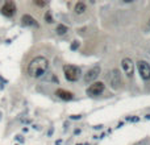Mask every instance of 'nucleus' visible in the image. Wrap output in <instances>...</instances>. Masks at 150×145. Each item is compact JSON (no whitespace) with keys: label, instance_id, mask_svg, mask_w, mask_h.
<instances>
[{"label":"nucleus","instance_id":"1","mask_svg":"<svg viewBox=\"0 0 150 145\" xmlns=\"http://www.w3.org/2000/svg\"><path fill=\"white\" fill-rule=\"evenodd\" d=\"M47 69H49V61H47V58H45L42 56H38L29 62L28 67H26V73L32 78H40L46 73Z\"/></svg>","mask_w":150,"mask_h":145},{"label":"nucleus","instance_id":"2","mask_svg":"<svg viewBox=\"0 0 150 145\" xmlns=\"http://www.w3.org/2000/svg\"><path fill=\"white\" fill-rule=\"evenodd\" d=\"M63 74H65V78L70 82H76V80L80 78L82 71L78 66L74 65H65L63 66Z\"/></svg>","mask_w":150,"mask_h":145},{"label":"nucleus","instance_id":"3","mask_svg":"<svg viewBox=\"0 0 150 145\" xmlns=\"http://www.w3.org/2000/svg\"><path fill=\"white\" fill-rule=\"evenodd\" d=\"M108 82H109L111 87H112L113 90H119L120 87L122 86V78H121V74H120L119 69L111 70L109 75H108Z\"/></svg>","mask_w":150,"mask_h":145},{"label":"nucleus","instance_id":"4","mask_svg":"<svg viewBox=\"0 0 150 145\" xmlns=\"http://www.w3.org/2000/svg\"><path fill=\"white\" fill-rule=\"evenodd\" d=\"M137 70L140 77L144 80H149L150 79V65L146 61H138L137 62Z\"/></svg>","mask_w":150,"mask_h":145},{"label":"nucleus","instance_id":"5","mask_svg":"<svg viewBox=\"0 0 150 145\" xmlns=\"http://www.w3.org/2000/svg\"><path fill=\"white\" fill-rule=\"evenodd\" d=\"M104 88H105V84L103 82H94V83H91L90 87L87 88V94L91 96H97L100 94H103Z\"/></svg>","mask_w":150,"mask_h":145},{"label":"nucleus","instance_id":"6","mask_svg":"<svg viewBox=\"0 0 150 145\" xmlns=\"http://www.w3.org/2000/svg\"><path fill=\"white\" fill-rule=\"evenodd\" d=\"M121 67L122 70H124V73L126 75H128L129 78L133 77V74H134V63H133V61H132L130 58H124L121 61Z\"/></svg>","mask_w":150,"mask_h":145},{"label":"nucleus","instance_id":"7","mask_svg":"<svg viewBox=\"0 0 150 145\" xmlns=\"http://www.w3.org/2000/svg\"><path fill=\"white\" fill-rule=\"evenodd\" d=\"M99 74H100V66L96 65V66H94L92 69H90V70L84 74V82L86 83H91V82L94 83L95 79L99 77Z\"/></svg>","mask_w":150,"mask_h":145},{"label":"nucleus","instance_id":"8","mask_svg":"<svg viewBox=\"0 0 150 145\" xmlns=\"http://www.w3.org/2000/svg\"><path fill=\"white\" fill-rule=\"evenodd\" d=\"M16 11H17V8H16V4L13 1H5L1 7V13L7 17H12L16 13Z\"/></svg>","mask_w":150,"mask_h":145},{"label":"nucleus","instance_id":"9","mask_svg":"<svg viewBox=\"0 0 150 145\" xmlns=\"http://www.w3.org/2000/svg\"><path fill=\"white\" fill-rule=\"evenodd\" d=\"M55 95L59 99H62V100H72V99H74V94H72L71 91H67V90H63V88L57 90Z\"/></svg>","mask_w":150,"mask_h":145},{"label":"nucleus","instance_id":"10","mask_svg":"<svg viewBox=\"0 0 150 145\" xmlns=\"http://www.w3.org/2000/svg\"><path fill=\"white\" fill-rule=\"evenodd\" d=\"M22 24L24 25H29V27H38V22L34 20V17H32L30 15H24L21 19Z\"/></svg>","mask_w":150,"mask_h":145},{"label":"nucleus","instance_id":"11","mask_svg":"<svg viewBox=\"0 0 150 145\" xmlns=\"http://www.w3.org/2000/svg\"><path fill=\"white\" fill-rule=\"evenodd\" d=\"M74 11L76 15H82V13H84L86 11H87V5H86V3H83V1H78V3L75 4Z\"/></svg>","mask_w":150,"mask_h":145},{"label":"nucleus","instance_id":"12","mask_svg":"<svg viewBox=\"0 0 150 145\" xmlns=\"http://www.w3.org/2000/svg\"><path fill=\"white\" fill-rule=\"evenodd\" d=\"M55 32H57V34H58V36H63V34H66L67 32H69V28H67L66 25H63V24H59L58 27H57Z\"/></svg>","mask_w":150,"mask_h":145},{"label":"nucleus","instance_id":"13","mask_svg":"<svg viewBox=\"0 0 150 145\" xmlns=\"http://www.w3.org/2000/svg\"><path fill=\"white\" fill-rule=\"evenodd\" d=\"M45 20H46V22H53V17H51V15H50V12H46L45 13Z\"/></svg>","mask_w":150,"mask_h":145},{"label":"nucleus","instance_id":"14","mask_svg":"<svg viewBox=\"0 0 150 145\" xmlns=\"http://www.w3.org/2000/svg\"><path fill=\"white\" fill-rule=\"evenodd\" d=\"M126 120H128V121H138V117L137 116H133V117L128 116V117H126Z\"/></svg>","mask_w":150,"mask_h":145},{"label":"nucleus","instance_id":"15","mask_svg":"<svg viewBox=\"0 0 150 145\" xmlns=\"http://www.w3.org/2000/svg\"><path fill=\"white\" fill-rule=\"evenodd\" d=\"M34 4H36V5H38V7H45V5H46L45 1H34Z\"/></svg>","mask_w":150,"mask_h":145},{"label":"nucleus","instance_id":"16","mask_svg":"<svg viewBox=\"0 0 150 145\" xmlns=\"http://www.w3.org/2000/svg\"><path fill=\"white\" fill-rule=\"evenodd\" d=\"M78 46H79V42H78V41H74V44L71 45V49H72V50H75Z\"/></svg>","mask_w":150,"mask_h":145},{"label":"nucleus","instance_id":"17","mask_svg":"<svg viewBox=\"0 0 150 145\" xmlns=\"http://www.w3.org/2000/svg\"><path fill=\"white\" fill-rule=\"evenodd\" d=\"M80 115H74V116H71V119H80Z\"/></svg>","mask_w":150,"mask_h":145},{"label":"nucleus","instance_id":"18","mask_svg":"<svg viewBox=\"0 0 150 145\" xmlns=\"http://www.w3.org/2000/svg\"><path fill=\"white\" fill-rule=\"evenodd\" d=\"M95 129H101V128H103V125H96V127H94Z\"/></svg>","mask_w":150,"mask_h":145},{"label":"nucleus","instance_id":"19","mask_svg":"<svg viewBox=\"0 0 150 145\" xmlns=\"http://www.w3.org/2000/svg\"><path fill=\"white\" fill-rule=\"evenodd\" d=\"M145 117H146L147 120H150V114H147V115H146V116H145Z\"/></svg>","mask_w":150,"mask_h":145},{"label":"nucleus","instance_id":"20","mask_svg":"<svg viewBox=\"0 0 150 145\" xmlns=\"http://www.w3.org/2000/svg\"><path fill=\"white\" fill-rule=\"evenodd\" d=\"M149 28H150V20H149Z\"/></svg>","mask_w":150,"mask_h":145}]
</instances>
